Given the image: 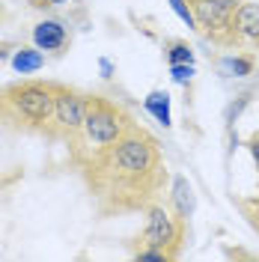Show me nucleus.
<instances>
[{
	"mask_svg": "<svg viewBox=\"0 0 259 262\" xmlns=\"http://www.w3.org/2000/svg\"><path fill=\"white\" fill-rule=\"evenodd\" d=\"M9 51H12L9 42H0V60H6V54H9Z\"/></svg>",
	"mask_w": 259,
	"mask_h": 262,
	"instance_id": "nucleus-19",
	"label": "nucleus"
},
{
	"mask_svg": "<svg viewBox=\"0 0 259 262\" xmlns=\"http://www.w3.org/2000/svg\"><path fill=\"white\" fill-rule=\"evenodd\" d=\"M232 206L242 212V217L247 221V227L259 235V191L253 196H232Z\"/></svg>",
	"mask_w": 259,
	"mask_h": 262,
	"instance_id": "nucleus-12",
	"label": "nucleus"
},
{
	"mask_svg": "<svg viewBox=\"0 0 259 262\" xmlns=\"http://www.w3.org/2000/svg\"><path fill=\"white\" fill-rule=\"evenodd\" d=\"M45 66V54L39 48H15L12 54V69H15L18 75H33V72H39Z\"/></svg>",
	"mask_w": 259,
	"mask_h": 262,
	"instance_id": "nucleus-9",
	"label": "nucleus"
},
{
	"mask_svg": "<svg viewBox=\"0 0 259 262\" xmlns=\"http://www.w3.org/2000/svg\"><path fill=\"white\" fill-rule=\"evenodd\" d=\"M33 45L39 51H54V54H60V51L69 48V30H66L60 21H39L36 27H33Z\"/></svg>",
	"mask_w": 259,
	"mask_h": 262,
	"instance_id": "nucleus-7",
	"label": "nucleus"
},
{
	"mask_svg": "<svg viewBox=\"0 0 259 262\" xmlns=\"http://www.w3.org/2000/svg\"><path fill=\"white\" fill-rule=\"evenodd\" d=\"M0 119H3V90H0Z\"/></svg>",
	"mask_w": 259,
	"mask_h": 262,
	"instance_id": "nucleus-20",
	"label": "nucleus"
},
{
	"mask_svg": "<svg viewBox=\"0 0 259 262\" xmlns=\"http://www.w3.org/2000/svg\"><path fill=\"white\" fill-rule=\"evenodd\" d=\"M170 203H173V206H176L185 217H191V212H194V188L188 185V179H185V176H176Z\"/></svg>",
	"mask_w": 259,
	"mask_h": 262,
	"instance_id": "nucleus-10",
	"label": "nucleus"
},
{
	"mask_svg": "<svg viewBox=\"0 0 259 262\" xmlns=\"http://www.w3.org/2000/svg\"><path fill=\"white\" fill-rule=\"evenodd\" d=\"M170 75H173V81L176 83H188L194 78V63H176L170 66Z\"/></svg>",
	"mask_w": 259,
	"mask_h": 262,
	"instance_id": "nucleus-16",
	"label": "nucleus"
},
{
	"mask_svg": "<svg viewBox=\"0 0 259 262\" xmlns=\"http://www.w3.org/2000/svg\"><path fill=\"white\" fill-rule=\"evenodd\" d=\"M134 116L107 96H98V93H90L87 98V116H83V128L81 134L69 143V155H72V164L81 167L90 158L101 155L104 149H111L116 140H122L131 128H134Z\"/></svg>",
	"mask_w": 259,
	"mask_h": 262,
	"instance_id": "nucleus-2",
	"label": "nucleus"
},
{
	"mask_svg": "<svg viewBox=\"0 0 259 262\" xmlns=\"http://www.w3.org/2000/svg\"><path fill=\"white\" fill-rule=\"evenodd\" d=\"M164 54H167V63L176 66V63H194V51L185 39H170L164 42Z\"/></svg>",
	"mask_w": 259,
	"mask_h": 262,
	"instance_id": "nucleus-13",
	"label": "nucleus"
},
{
	"mask_svg": "<svg viewBox=\"0 0 259 262\" xmlns=\"http://www.w3.org/2000/svg\"><path fill=\"white\" fill-rule=\"evenodd\" d=\"M146 111L155 116L161 125H170V96L164 90H152L146 96Z\"/></svg>",
	"mask_w": 259,
	"mask_h": 262,
	"instance_id": "nucleus-11",
	"label": "nucleus"
},
{
	"mask_svg": "<svg viewBox=\"0 0 259 262\" xmlns=\"http://www.w3.org/2000/svg\"><path fill=\"white\" fill-rule=\"evenodd\" d=\"M170 6H173V12H176L188 27L197 30V18H194V9H191V0H170Z\"/></svg>",
	"mask_w": 259,
	"mask_h": 262,
	"instance_id": "nucleus-15",
	"label": "nucleus"
},
{
	"mask_svg": "<svg viewBox=\"0 0 259 262\" xmlns=\"http://www.w3.org/2000/svg\"><path fill=\"white\" fill-rule=\"evenodd\" d=\"M54 98H57L54 81H36V78L15 81L3 86V119L18 131L45 134L54 116Z\"/></svg>",
	"mask_w": 259,
	"mask_h": 262,
	"instance_id": "nucleus-3",
	"label": "nucleus"
},
{
	"mask_svg": "<svg viewBox=\"0 0 259 262\" xmlns=\"http://www.w3.org/2000/svg\"><path fill=\"white\" fill-rule=\"evenodd\" d=\"M33 9H51V6H60V3H66V0H27Z\"/></svg>",
	"mask_w": 259,
	"mask_h": 262,
	"instance_id": "nucleus-18",
	"label": "nucleus"
},
{
	"mask_svg": "<svg viewBox=\"0 0 259 262\" xmlns=\"http://www.w3.org/2000/svg\"><path fill=\"white\" fill-rule=\"evenodd\" d=\"M247 149H250V155H253V164H256V173H259V131H253V134L247 137Z\"/></svg>",
	"mask_w": 259,
	"mask_h": 262,
	"instance_id": "nucleus-17",
	"label": "nucleus"
},
{
	"mask_svg": "<svg viewBox=\"0 0 259 262\" xmlns=\"http://www.w3.org/2000/svg\"><path fill=\"white\" fill-rule=\"evenodd\" d=\"M78 173L83 176L98 217L146 214L149 206L164 200L170 179L158 137L140 122L111 149L81 164Z\"/></svg>",
	"mask_w": 259,
	"mask_h": 262,
	"instance_id": "nucleus-1",
	"label": "nucleus"
},
{
	"mask_svg": "<svg viewBox=\"0 0 259 262\" xmlns=\"http://www.w3.org/2000/svg\"><path fill=\"white\" fill-rule=\"evenodd\" d=\"M239 45H250L259 51V3H244L235 15Z\"/></svg>",
	"mask_w": 259,
	"mask_h": 262,
	"instance_id": "nucleus-8",
	"label": "nucleus"
},
{
	"mask_svg": "<svg viewBox=\"0 0 259 262\" xmlns=\"http://www.w3.org/2000/svg\"><path fill=\"white\" fill-rule=\"evenodd\" d=\"M253 66H256L253 54H232V57L224 60V69H227L229 75H235V78H247L253 72Z\"/></svg>",
	"mask_w": 259,
	"mask_h": 262,
	"instance_id": "nucleus-14",
	"label": "nucleus"
},
{
	"mask_svg": "<svg viewBox=\"0 0 259 262\" xmlns=\"http://www.w3.org/2000/svg\"><path fill=\"white\" fill-rule=\"evenodd\" d=\"M247 0H191L197 18V30L209 39L211 45L227 51H239V33H235V15Z\"/></svg>",
	"mask_w": 259,
	"mask_h": 262,
	"instance_id": "nucleus-5",
	"label": "nucleus"
},
{
	"mask_svg": "<svg viewBox=\"0 0 259 262\" xmlns=\"http://www.w3.org/2000/svg\"><path fill=\"white\" fill-rule=\"evenodd\" d=\"M87 98L90 93H83L78 86L69 83H57V98H54V116L48 122L45 137L48 140H60V143H72L83 128V116H87Z\"/></svg>",
	"mask_w": 259,
	"mask_h": 262,
	"instance_id": "nucleus-6",
	"label": "nucleus"
},
{
	"mask_svg": "<svg viewBox=\"0 0 259 262\" xmlns=\"http://www.w3.org/2000/svg\"><path fill=\"white\" fill-rule=\"evenodd\" d=\"M140 247L134 259L152 262H173L182 256V247L188 242V217L179 212L173 203L158 200L146 209V227L140 232Z\"/></svg>",
	"mask_w": 259,
	"mask_h": 262,
	"instance_id": "nucleus-4",
	"label": "nucleus"
}]
</instances>
